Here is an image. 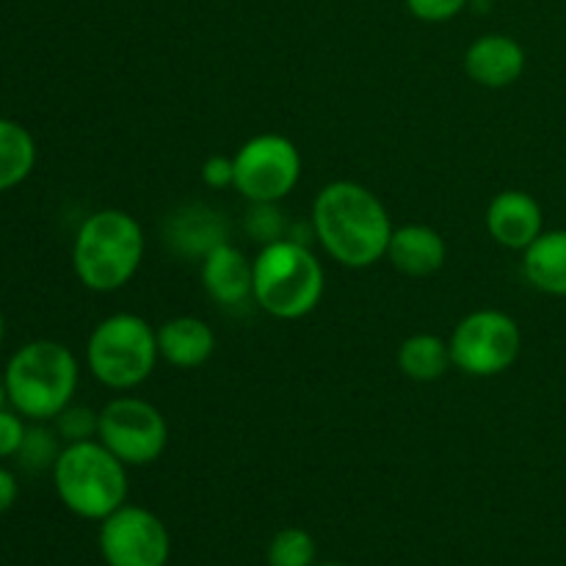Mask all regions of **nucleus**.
I'll use <instances>...</instances> for the list:
<instances>
[{
	"label": "nucleus",
	"mask_w": 566,
	"mask_h": 566,
	"mask_svg": "<svg viewBox=\"0 0 566 566\" xmlns=\"http://www.w3.org/2000/svg\"><path fill=\"white\" fill-rule=\"evenodd\" d=\"M61 453V437L59 431L50 429L48 423H31L25 431V440H22L20 453H17V462L25 470H53L55 459Z\"/></svg>",
	"instance_id": "21"
},
{
	"label": "nucleus",
	"mask_w": 566,
	"mask_h": 566,
	"mask_svg": "<svg viewBox=\"0 0 566 566\" xmlns=\"http://www.w3.org/2000/svg\"><path fill=\"white\" fill-rule=\"evenodd\" d=\"M97 440L127 468H147L164 457L169 426L164 412L136 396H119L99 409Z\"/></svg>",
	"instance_id": "8"
},
{
	"label": "nucleus",
	"mask_w": 566,
	"mask_h": 566,
	"mask_svg": "<svg viewBox=\"0 0 566 566\" xmlns=\"http://www.w3.org/2000/svg\"><path fill=\"white\" fill-rule=\"evenodd\" d=\"M252 263L254 302L271 318L298 321L313 313L324 298V265L296 238L265 243Z\"/></svg>",
	"instance_id": "5"
},
{
	"label": "nucleus",
	"mask_w": 566,
	"mask_h": 566,
	"mask_svg": "<svg viewBox=\"0 0 566 566\" xmlns=\"http://www.w3.org/2000/svg\"><path fill=\"white\" fill-rule=\"evenodd\" d=\"M484 221L492 241L512 252H525L545 232L542 205L531 193L517 191V188L497 193L486 208Z\"/></svg>",
	"instance_id": "11"
},
{
	"label": "nucleus",
	"mask_w": 566,
	"mask_h": 566,
	"mask_svg": "<svg viewBox=\"0 0 566 566\" xmlns=\"http://www.w3.org/2000/svg\"><path fill=\"white\" fill-rule=\"evenodd\" d=\"M202 285L213 302L235 307L254 298V263L230 241L219 243L202 258Z\"/></svg>",
	"instance_id": "13"
},
{
	"label": "nucleus",
	"mask_w": 566,
	"mask_h": 566,
	"mask_svg": "<svg viewBox=\"0 0 566 566\" xmlns=\"http://www.w3.org/2000/svg\"><path fill=\"white\" fill-rule=\"evenodd\" d=\"M525 48L506 33L479 36L464 53V72L484 88H506L525 72Z\"/></svg>",
	"instance_id": "12"
},
{
	"label": "nucleus",
	"mask_w": 566,
	"mask_h": 566,
	"mask_svg": "<svg viewBox=\"0 0 566 566\" xmlns=\"http://www.w3.org/2000/svg\"><path fill=\"white\" fill-rule=\"evenodd\" d=\"M25 431V418L17 409H0V459H11L20 453Z\"/></svg>",
	"instance_id": "25"
},
{
	"label": "nucleus",
	"mask_w": 566,
	"mask_h": 566,
	"mask_svg": "<svg viewBox=\"0 0 566 566\" xmlns=\"http://www.w3.org/2000/svg\"><path fill=\"white\" fill-rule=\"evenodd\" d=\"M17 495H20V484H17L14 473L0 468V514H6L11 506H14Z\"/></svg>",
	"instance_id": "27"
},
{
	"label": "nucleus",
	"mask_w": 566,
	"mask_h": 566,
	"mask_svg": "<svg viewBox=\"0 0 566 566\" xmlns=\"http://www.w3.org/2000/svg\"><path fill=\"white\" fill-rule=\"evenodd\" d=\"M97 547L105 566H166L171 558V536L164 520L133 503L99 523Z\"/></svg>",
	"instance_id": "10"
},
{
	"label": "nucleus",
	"mask_w": 566,
	"mask_h": 566,
	"mask_svg": "<svg viewBox=\"0 0 566 566\" xmlns=\"http://www.w3.org/2000/svg\"><path fill=\"white\" fill-rule=\"evenodd\" d=\"M523 274L536 291L566 296V230H545L525 249Z\"/></svg>",
	"instance_id": "17"
},
{
	"label": "nucleus",
	"mask_w": 566,
	"mask_h": 566,
	"mask_svg": "<svg viewBox=\"0 0 566 566\" xmlns=\"http://www.w3.org/2000/svg\"><path fill=\"white\" fill-rule=\"evenodd\" d=\"M53 486L66 512L103 523L127 503V464L99 440L70 442L53 464Z\"/></svg>",
	"instance_id": "4"
},
{
	"label": "nucleus",
	"mask_w": 566,
	"mask_h": 566,
	"mask_svg": "<svg viewBox=\"0 0 566 566\" xmlns=\"http://www.w3.org/2000/svg\"><path fill=\"white\" fill-rule=\"evenodd\" d=\"M448 346H451V363L462 374L490 379L506 374L517 363L523 332L517 321L501 310H475L459 321Z\"/></svg>",
	"instance_id": "7"
},
{
	"label": "nucleus",
	"mask_w": 566,
	"mask_h": 566,
	"mask_svg": "<svg viewBox=\"0 0 566 566\" xmlns=\"http://www.w3.org/2000/svg\"><path fill=\"white\" fill-rule=\"evenodd\" d=\"M247 232L263 247L287 238L285 216L280 213L276 202H252V210L247 216Z\"/></svg>",
	"instance_id": "22"
},
{
	"label": "nucleus",
	"mask_w": 566,
	"mask_h": 566,
	"mask_svg": "<svg viewBox=\"0 0 566 566\" xmlns=\"http://www.w3.org/2000/svg\"><path fill=\"white\" fill-rule=\"evenodd\" d=\"M3 374L11 409L31 423H50L72 403L81 368L64 343L31 340L11 354Z\"/></svg>",
	"instance_id": "2"
},
{
	"label": "nucleus",
	"mask_w": 566,
	"mask_h": 566,
	"mask_svg": "<svg viewBox=\"0 0 566 566\" xmlns=\"http://www.w3.org/2000/svg\"><path fill=\"white\" fill-rule=\"evenodd\" d=\"M446 238L429 224H403L392 230L387 260L403 276H431L446 265Z\"/></svg>",
	"instance_id": "15"
},
{
	"label": "nucleus",
	"mask_w": 566,
	"mask_h": 566,
	"mask_svg": "<svg viewBox=\"0 0 566 566\" xmlns=\"http://www.w3.org/2000/svg\"><path fill=\"white\" fill-rule=\"evenodd\" d=\"M315 556H318V547L315 539L304 528H282L276 531L274 539L269 542V566H313Z\"/></svg>",
	"instance_id": "20"
},
{
	"label": "nucleus",
	"mask_w": 566,
	"mask_h": 566,
	"mask_svg": "<svg viewBox=\"0 0 566 566\" xmlns=\"http://www.w3.org/2000/svg\"><path fill=\"white\" fill-rule=\"evenodd\" d=\"M313 230L324 252L346 269H370L387 258L392 219L385 202L363 182L335 180L313 202Z\"/></svg>",
	"instance_id": "1"
},
{
	"label": "nucleus",
	"mask_w": 566,
	"mask_h": 566,
	"mask_svg": "<svg viewBox=\"0 0 566 566\" xmlns=\"http://www.w3.org/2000/svg\"><path fill=\"white\" fill-rule=\"evenodd\" d=\"M55 431H59L61 442L70 446V442H83V440H97V423L99 412L88 407H66L59 418L53 420Z\"/></svg>",
	"instance_id": "23"
},
{
	"label": "nucleus",
	"mask_w": 566,
	"mask_h": 566,
	"mask_svg": "<svg viewBox=\"0 0 566 566\" xmlns=\"http://www.w3.org/2000/svg\"><path fill=\"white\" fill-rule=\"evenodd\" d=\"M155 335H158L160 359L182 370L199 368L216 352L213 326L197 315H177V318L164 321Z\"/></svg>",
	"instance_id": "16"
},
{
	"label": "nucleus",
	"mask_w": 566,
	"mask_h": 566,
	"mask_svg": "<svg viewBox=\"0 0 566 566\" xmlns=\"http://www.w3.org/2000/svg\"><path fill=\"white\" fill-rule=\"evenodd\" d=\"M142 260L144 230L125 210H97L77 227L72 243V269L88 291H119L136 276Z\"/></svg>",
	"instance_id": "3"
},
{
	"label": "nucleus",
	"mask_w": 566,
	"mask_h": 566,
	"mask_svg": "<svg viewBox=\"0 0 566 566\" xmlns=\"http://www.w3.org/2000/svg\"><path fill=\"white\" fill-rule=\"evenodd\" d=\"M451 346L440 335L418 332L398 348V368L412 381H437L451 368Z\"/></svg>",
	"instance_id": "18"
},
{
	"label": "nucleus",
	"mask_w": 566,
	"mask_h": 566,
	"mask_svg": "<svg viewBox=\"0 0 566 566\" xmlns=\"http://www.w3.org/2000/svg\"><path fill=\"white\" fill-rule=\"evenodd\" d=\"M158 359V335L136 313L108 315L88 335V370L111 390H133L144 385L153 376Z\"/></svg>",
	"instance_id": "6"
},
{
	"label": "nucleus",
	"mask_w": 566,
	"mask_h": 566,
	"mask_svg": "<svg viewBox=\"0 0 566 566\" xmlns=\"http://www.w3.org/2000/svg\"><path fill=\"white\" fill-rule=\"evenodd\" d=\"M470 0H407L409 14L420 22H448L468 9Z\"/></svg>",
	"instance_id": "24"
},
{
	"label": "nucleus",
	"mask_w": 566,
	"mask_h": 566,
	"mask_svg": "<svg viewBox=\"0 0 566 566\" xmlns=\"http://www.w3.org/2000/svg\"><path fill=\"white\" fill-rule=\"evenodd\" d=\"M3 337H6V318L3 313H0V346H3Z\"/></svg>",
	"instance_id": "29"
},
{
	"label": "nucleus",
	"mask_w": 566,
	"mask_h": 566,
	"mask_svg": "<svg viewBox=\"0 0 566 566\" xmlns=\"http://www.w3.org/2000/svg\"><path fill=\"white\" fill-rule=\"evenodd\" d=\"M36 166V142L20 122L0 116V191H11L31 177Z\"/></svg>",
	"instance_id": "19"
},
{
	"label": "nucleus",
	"mask_w": 566,
	"mask_h": 566,
	"mask_svg": "<svg viewBox=\"0 0 566 566\" xmlns=\"http://www.w3.org/2000/svg\"><path fill=\"white\" fill-rule=\"evenodd\" d=\"M235 191L249 202H282L302 177V153L280 133H260L235 153Z\"/></svg>",
	"instance_id": "9"
},
{
	"label": "nucleus",
	"mask_w": 566,
	"mask_h": 566,
	"mask_svg": "<svg viewBox=\"0 0 566 566\" xmlns=\"http://www.w3.org/2000/svg\"><path fill=\"white\" fill-rule=\"evenodd\" d=\"M313 566H348V564H340V562H321L318 564V562H315Z\"/></svg>",
	"instance_id": "30"
},
{
	"label": "nucleus",
	"mask_w": 566,
	"mask_h": 566,
	"mask_svg": "<svg viewBox=\"0 0 566 566\" xmlns=\"http://www.w3.org/2000/svg\"><path fill=\"white\" fill-rule=\"evenodd\" d=\"M202 182L213 191L235 188V160L227 158V155H210L202 164Z\"/></svg>",
	"instance_id": "26"
},
{
	"label": "nucleus",
	"mask_w": 566,
	"mask_h": 566,
	"mask_svg": "<svg viewBox=\"0 0 566 566\" xmlns=\"http://www.w3.org/2000/svg\"><path fill=\"white\" fill-rule=\"evenodd\" d=\"M9 403V387H6V374L0 370V409H6Z\"/></svg>",
	"instance_id": "28"
},
{
	"label": "nucleus",
	"mask_w": 566,
	"mask_h": 566,
	"mask_svg": "<svg viewBox=\"0 0 566 566\" xmlns=\"http://www.w3.org/2000/svg\"><path fill=\"white\" fill-rule=\"evenodd\" d=\"M227 235H230V227L224 216L202 202L186 205L166 221V243L182 258L202 260L210 249L230 241Z\"/></svg>",
	"instance_id": "14"
}]
</instances>
